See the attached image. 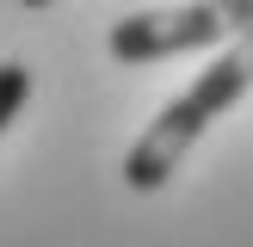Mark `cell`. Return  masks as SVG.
<instances>
[{"label": "cell", "instance_id": "6da1fadb", "mask_svg": "<svg viewBox=\"0 0 253 247\" xmlns=\"http://www.w3.org/2000/svg\"><path fill=\"white\" fill-rule=\"evenodd\" d=\"M247 93H253V25L130 142V155H124V185H130V192H161V185L179 173V161L192 155V142L229 105H241Z\"/></svg>", "mask_w": 253, "mask_h": 247}, {"label": "cell", "instance_id": "7a4b0ae2", "mask_svg": "<svg viewBox=\"0 0 253 247\" xmlns=\"http://www.w3.org/2000/svg\"><path fill=\"white\" fill-rule=\"evenodd\" d=\"M253 25V0H185V6H155V12H130L105 31L111 62H167V56H192V49H216L235 43Z\"/></svg>", "mask_w": 253, "mask_h": 247}, {"label": "cell", "instance_id": "3957f363", "mask_svg": "<svg viewBox=\"0 0 253 247\" xmlns=\"http://www.w3.org/2000/svg\"><path fill=\"white\" fill-rule=\"evenodd\" d=\"M25 99H31V68H25V62H0V136H6V124L25 111Z\"/></svg>", "mask_w": 253, "mask_h": 247}, {"label": "cell", "instance_id": "277c9868", "mask_svg": "<svg viewBox=\"0 0 253 247\" xmlns=\"http://www.w3.org/2000/svg\"><path fill=\"white\" fill-rule=\"evenodd\" d=\"M19 6H49V0H19Z\"/></svg>", "mask_w": 253, "mask_h": 247}]
</instances>
